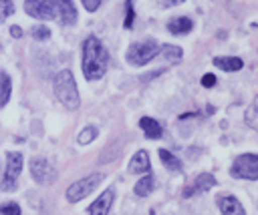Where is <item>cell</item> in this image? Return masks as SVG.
<instances>
[{
	"mask_svg": "<svg viewBox=\"0 0 258 215\" xmlns=\"http://www.w3.org/2000/svg\"><path fill=\"white\" fill-rule=\"evenodd\" d=\"M109 64V54L97 36H89L83 42V72L87 80H99Z\"/></svg>",
	"mask_w": 258,
	"mask_h": 215,
	"instance_id": "6da1fadb",
	"label": "cell"
},
{
	"mask_svg": "<svg viewBox=\"0 0 258 215\" xmlns=\"http://www.w3.org/2000/svg\"><path fill=\"white\" fill-rule=\"evenodd\" d=\"M54 94L58 96V100L75 111L81 102V96H79V90H77V82L73 78V72L71 70H60L56 76H54Z\"/></svg>",
	"mask_w": 258,
	"mask_h": 215,
	"instance_id": "7a4b0ae2",
	"label": "cell"
},
{
	"mask_svg": "<svg viewBox=\"0 0 258 215\" xmlns=\"http://www.w3.org/2000/svg\"><path fill=\"white\" fill-rule=\"evenodd\" d=\"M159 54V44L155 40H143V42H133L127 50V62L133 66H143L151 58Z\"/></svg>",
	"mask_w": 258,
	"mask_h": 215,
	"instance_id": "3957f363",
	"label": "cell"
},
{
	"mask_svg": "<svg viewBox=\"0 0 258 215\" xmlns=\"http://www.w3.org/2000/svg\"><path fill=\"white\" fill-rule=\"evenodd\" d=\"M101 181H103V175H101V173H93V175H89V177H83V179L75 181V183L67 189V199H69L71 203H77V201L85 199L87 195H91V193L97 189V185H99Z\"/></svg>",
	"mask_w": 258,
	"mask_h": 215,
	"instance_id": "277c9868",
	"label": "cell"
},
{
	"mask_svg": "<svg viewBox=\"0 0 258 215\" xmlns=\"http://www.w3.org/2000/svg\"><path fill=\"white\" fill-rule=\"evenodd\" d=\"M232 177H238V179H248V181H256L258 179V157L248 153V155H242L234 161L232 165Z\"/></svg>",
	"mask_w": 258,
	"mask_h": 215,
	"instance_id": "5b68a950",
	"label": "cell"
},
{
	"mask_svg": "<svg viewBox=\"0 0 258 215\" xmlns=\"http://www.w3.org/2000/svg\"><path fill=\"white\" fill-rule=\"evenodd\" d=\"M6 171H4V177L0 179V189L2 191H12L16 187V179L22 171V155L16 153V151H10L6 155Z\"/></svg>",
	"mask_w": 258,
	"mask_h": 215,
	"instance_id": "8992f818",
	"label": "cell"
},
{
	"mask_svg": "<svg viewBox=\"0 0 258 215\" xmlns=\"http://www.w3.org/2000/svg\"><path fill=\"white\" fill-rule=\"evenodd\" d=\"M30 175H32V179L36 183L48 185V183H52L56 179V169H54V165L48 159L36 157V159L30 161Z\"/></svg>",
	"mask_w": 258,
	"mask_h": 215,
	"instance_id": "52a82bcc",
	"label": "cell"
},
{
	"mask_svg": "<svg viewBox=\"0 0 258 215\" xmlns=\"http://www.w3.org/2000/svg\"><path fill=\"white\" fill-rule=\"evenodd\" d=\"M24 10L30 16L40 18V20H50V18L56 16L54 4L52 2H44V0H28V2H24Z\"/></svg>",
	"mask_w": 258,
	"mask_h": 215,
	"instance_id": "ba28073f",
	"label": "cell"
},
{
	"mask_svg": "<svg viewBox=\"0 0 258 215\" xmlns=\"http://www.w3.org/2000/svg\"><path fill=\"white\" fill-rule=\"evenodd\" d=\"M216 185V179H214V175H210V173H202V175H198L185 189H183V197H191V195H198V193H204V191H208V189H212Z\"/></svg>",
	"mask_w": 258,
	"mask_h": 215,
	"instance_id": "9c48e42d",
	"label": "cell"
},
{
	"mask_svg": "<svg viewBox=\"0 0 258 215\" xmlns=\"http://www.w3.org/2000/svg\"><path fill=\"white\" fill-rule=\"evenodd\" d=\"M52 4H54V12H56L62 26H71V24L77 22V10H75L73 2L62 0V2H52Z\"/></svg>",
	"mask_w": 258,
	"mask_h": 215,
	"instance_id": "30bf717a",
	"label": "cell"
},
{
	"mask_svg": "<svg viewBox=\"0 0 258 215\" xmlns=\"http://www.w3.org/2000/svg\"><path fill=\"white\" fill-rule=\"evenodd\" d=\"M113 197H115V191L113 189H107L105 193H101L97 197V201L89 207V215H107L111 205H113Z\"/></svg>",
	"mask_w": 258,
	"mask_h": 215,
	"instance_id": "8fae6325",
	"label": "cell"
},
{
	"mask_svg": "<svg viewBox=\"0 0 258 215\" xmlns=\"http://www.w3.org/2000/svg\"><path fill=\"white\" fill-rule=\"evenodd\" d=\"M218 205H220V209H222L224 215H246L244 209H242V205H240V201L236 197H232V195L218 197Z\"/></svg>",
	"mask_w": 258,
	"mask_h": 215,
	"instance_id": "7c38bea8",
	"label": "cell"
},
{
	"mask_svg": "<svg viewBox=\"0 0 258 215\" xmlns=\"http://www.w3.org/2000/svg\"><path fill=\"white\" fill-rule=\"evenodd\" d=\"M139 127H141V131L145 133L147 139H159V137L163 135L161 125H159L155 119H151V117H141V119H139Z\"/></svg>",
	"mask_w": 258,
	"mask_h": 215,
	"instance_id": "4fadbf2b",
	"label": "cell"
},
{
	"mask_svg": "<svg viewBox=\"0 0 258 215\" xmlns=\"http://www.w3.org/2000/svg\"><path fill=\"white\" fill-rule=\"evenodd\" d=\"M129 173H149V155L145 151H137L129 161Z\"/></svg>",
	"mask_w": 258,
	"mask_h": 215,
	"instance_id": "5bb4252c",
	"label": "cell"
},
{
	"mask_svg": "<svg viewBox=\"0 0 258 215\" xmlns=\"http://www.w3.org/2000/svg\"><path fill=\"white\" fill-rule=\"evenodd\" d=\"M191 26H194V22L187 16H177V18H171L167 22V30L171 34H187L191 30Z\"/></svg>",
	"mask_w": 258,
	"mask_h": 215,
	"instance_id": "9a60e30c",
	"label": "cell"
},
{
	"mask_svg": "<svg viewBox=\"0 0 258 215\" xmlns=\"http://www.w3.org/2000/svg\"><path fill=\"white\" fill-rule=\"evenodd\" d=\"M214 64H216L218 68H222V70H228V72L240 70V68L244 66V62H242L240 58H236V56H216V58H214Z\"/></svg>",
	"mask_w": 258,
	"mask_h": 215,
	"instance_id": "2e32d148",
	"label": "cell"
},
{
	"mask_svg": "<svg viewBox=\"0 0 258 215\" xmlns=\"http://www.w3.org/2000/svg\"><path fill=\"white\" fill-rule=\"evenodd\" d=\"M151 191H153V175H151V173H145V177H141V179L137 181L135 193H137L139 197H145V195H149Z\"/></svg>",
	"mask_w": 258,
	"mask_h": 215,
	"instance_id": "e0dca14e",
	"label": "cell"
},
{
	"mask_svg": "<svg viewBox=\"0 0 258 215\" xmlns=\"http://www.w3.org/2000/svg\"><path fill=\"white\" fill-rule=\"evenodd\" d=\"M10 90H12V82L10 76L6 72H0V106H4L10 98Z\"/></svg>",
	"mask_w": 258,
	"mask_h": 215,
	"instance_id": "ac0fdd59",
	"label": "cell"
},
{
	"mask_svg": "<svg viewBox=\"0 0 258 215\" xmlns=\"http://www.w3.org/2000/svg\"><path fill=\"white\" fill-rule=\"evenodd\" d=\"M159 159H161V163L169 169V171H181V163L169 153V151H165V149H159Z\"/></svg>",
	"mask_w": 258,
	"mask_h": 215,
	"instance_id": "d6986e66",
	"label": "cell"
},
{
	"mask_svg": "<svg viewBox=\"0 0 258 215\" xmlns=\"http://www.w3.org/2000/svg\"><path fill=\"white\" fill-rule=\"evenodd\" d=\"M159 52H163V56L169 60V62H177L181 58V48L179 46H173V44H163L159 46Z\"/></svg>",
	"mask_w": 258,
	"mask_h": 215,
	"instance_id": "ffe728a7",
	"label": "cell"
},
{
	"mask_svg": "<svg viewBox=\"0 0 258 215\" xmlns=\"http://www.w3.org/2000/svg\"><path fill=\"white\" fill-rule=\"evenodd\" d=\"M95 137H97V129H95V127H85V129L79 133L77 143H79V145H89Z\"/></svg>",
	"mask_w": 258,
	"mask_h": 215,
	"instance_id": "44dd1931",
	"label": "cell"
},
{
	"mask_svg": "<svg viewBox=\"0 0 258 215\" xmlns=\"http://www.w3.org/2000/svg\"><path fill=\"white\" fill-rule=\"evenodd\" d=\"M12 12H14V4L8 2V0H2L0 2V22H4Z\"/></svg>",
	"mask_w": 258,
	"mask_h": 215,
	"instance_id": "7402d4cb",
	"label": "cell"
},
{
	"mask_svg": "<svg viewBox=\"0 0 258 215\" xmlns=\"http://www.w3.org/2000/svg\"><path fill=\"white\" fill-rule=\"evenodd\" d=\"M0 213L2 215H20V207L16 203H4L0 207Z\"/></svg>",
	"mask_w": 258,
	"mask_h": 215,
	"instance_id": "603a6c76",
	"label": "cell"
},
{
	"mask_svg": "<svg viewBox=\"0 0 258 215\" xmlns=\"http://www.w3.org/2000/svg\"><path fill=\"white\" fill-rule=\"evenodd\" d=\"M48 36H50V32H48L46 26H34V28H32V38L44 40V38H48Z\"/></svg>",
	"mask_w": 258,
	"mask_h": 215,
	"instance_id": "cb8c5ba5",
	"label": "cell"
},
{
	"mask_svg": "<svg viewBox=\"0 0 258 215\" xmlns=\"http://www.w3.org/2000/svg\"><path fill=\"white\" fill-rule=\"evenodd\" d=\"M246 123H248V127H256V100H252V104H250V109H248V113H246Z\"/></svg>",
	"mask_w": 258,
	"mask_h": 215,
	"instance_id": "d4e9b609",
	"label": "cell"
},
{
	"mask_svg": "<svg viewBox=\"0 0 258 215\" xmlns=\"http://www.w3.org/2000/svg\"><path fill=\"white\" fill-rule=\"evenodd\" d=\"M123 26L125 28H131L133 26V4L131 2L125 4V22H123Z\"/></svg>",
	"mask_w": 258,
	"mask_h": 215,
	"instance_id": "484cf974",
	"label": "cell"
},
{
	"mask_svg": "<svg viewBox=\"0 0 258 215\" xmlns=\"http://www.w3.org/2000/svg\"><path fill=\"white\" fill-rule=\"evenodd\" d=\"M99 4H101L99 0H83V6H85L87 10H91V12H93V10H97V8H99Z\"/></svg>",
	"mask_w": 258,
	"mask_h": 215,
	"instance_id": "4316f807",
	"label": "cell"
},
{
	"mask_svg": "<svg viewBox=\"0 0 258 215\" xmlns=\"http://www.w3.org/2000/svg\"><path fill=\"white\" fill-rule=\"evenodd\" d=\"M202 84L204 86H214L216 84V76L214 74H204L202 76Z\"/></svg>",
	"mask_w": 258,
	"mask_h": 215,
	"instance_id": "83f0119b",
	"label": "cell"
},
{
	"mask_svg": "<svg viewBox=\"0 0 258 215\" xmlns=\"http://www.w3.org/2000/svg\"><path fill=\"white\" fill-rule=\"evenodd\" d=\"M10 34H12L14 38H18V36H22V30H20V26H12V28H10Z\"/></svg>",
	"mask_w": 258,
	"mask_h": 215,
	"instance_id": "f1b7e54d",
	"label": "cell"
}]
</instances>
